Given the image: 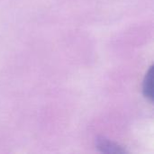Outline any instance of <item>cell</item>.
Instances as JSON below:
<instances>
[{
    "mask_svg": "<svg viewBox=\"0 0 154 154\" xmlns=\"http://www.w3.org/2000/svg\"><path fill=\"white\" fill-rule=\"evenodd\" d=\"M97 148L104 153H125V150H124L121 146L116 143L106 139V138H97L96 141Z\"/></svg>",
    "mask_w": 154,
    "mask_h": 154,
    "instance_id": "cell-1",
    "label": "cell"
},
{
    "mask_svg": "<svg viewBox=\"0 0 154 154\" xmlns=\"http://www.w3.org/2000/svg\"><path fill=\"white\" fill-rule=\"evenodd\" d=\"M143 95L150 101H153V66L149 69L145 76L143 81Z\"/></svg>",
    "mask_w": 154,
    "mask_h": 154,
    "instance_id": "cell-2",
    "label": "cell"
}]
</instances>
